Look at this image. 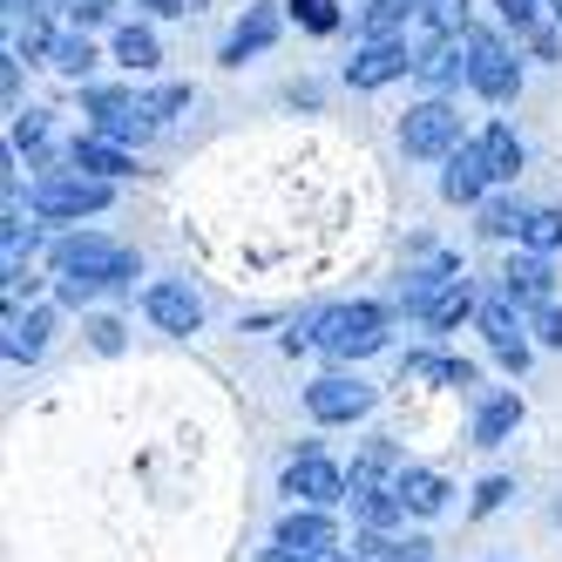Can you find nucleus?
I'll return each mask as SVG.
<instances>
[{"instance_id":"41","label":"nucleus","mask_w":562,"mask_h":562,"mask_svg":"<svg viewBox=\"0 0 562 562\" xmlns=\"http://www.w3.org/2000/svg\"><path fill=\"white\" fill-rule=\"evenodd\" d=\"M549 14H555V21H562V0H549Z\"/></svg>"},{"instance_id":"29","label":"nucleus","mask_w":562,"mask_h":562,"mask_svg":"<svg viewBox=\"0 0 562 562\" xmlns=\"http://www.w3.org/2000/svg\"><path fill=\"white\" fill-rule=\"evenodd\" d=\"M292 14H299L312 34H333V27H339V8H333V0H292Z\"/></svg>"},{"instance_id":"34","label":"nucleus","mask_w":562,"mask_h":562,"mask_svg":"<svg viewBox=\"0 0 562 562\" xmlns=\"http://www.w3.org/2000/svg\"><path fill=\"white\" fill-rule=\"evenodd\" d=\"M68 14H75V27H95V21H109L115 8H109V0H68Z\"/></svg>"},{"instance_id":"11","label":"nucleus","mask_w":562,"mask_h":562,"mask_svg":"<svg viewBox=\"0 0 562 562\" xmlns=\"http://www.w3.org/2000/svg\"><path fill=\"white\" fill-rule=\"evenodd\" d=\"M271 549H285V555H326V549H339V529L326 521V508H292L285 521H278Z\"/></svg>"},{"instance_id":"38","label":"nucleus","mask_w":562,"mask_h":562,"mask_svg":"<svg viewBox=\"0 0 562 562\" xmlns=\"http://www.w3.org/2000/svg\"><path fill=\"white\" fill-rule=\"evenodd\" d=\"M265 562H352L346 549H326V555H285V549H265Z\"/></svg>"},{"instance_id":"25","label":"nucleus","mask_w":562,"mask_h":562,"mask_svg":"<svg viewBox=\"0 0 562 562\" xmlns=\"http://www.w3.org/2000/svg\"><path fill=\"white\" fill-rule=\"evenodd\" d=\"M521 224H529V211L515 196H481V231L488 237H521Z\"/></svg>"},{"instance_id":"10","label":"nucleus","mask_w":562,"mask_h":562,"mask_svg":"<svg viewBox=\"0 0 562 562\" xmlns=\"http://www.w3.org/2000/svg\"><path fill=\"white\" fill-rule=\"evenodd\" d=\"M143 312H149L164 333H177V339L204 326V299H196L183 278H164V285H149V292H143Z\"/></svg>"},{"instance_id":"15","label":"nucleus","mask_w":562,"mask_h":562,"mask_svg":"<svg viewBox=\"0 0 562 562\" xmlns=\"http://www.w3.org/2000/svg\"><path fill=\"white\" fill-rule=\"evenodd\" d=\"M502 292H508L515 305H549V299H555V271H549V258H542V251H521V258L502 271Z\"/></svg>"},{"instance_id":"8","label":"nucleus","mask_w":562,"mask_h":562,"mask_svg":"<svg viewBox=\"0 0 562 562\" xmlns=\"http://www.w3.org/2000/svg\"><path fill=\"white\" fill-rule=\"evenodd\" d=\"M474 326L488 333V346H495L502 367H515V373L529 367V339H521V312H515V299H508V292H488V299H481Z\"/></svg>"},{"instance_id":"21","label":"nucleus","mask_w":562,"mask_h":562,"mask_svg":"<svg viewBox=\"0 0 562 562\" xmlns=\"http://www.w3.org/2000/svg\"><path fill=\"white\" fill-rule=\"evenodd\" d=\"M454 278H461V271H454L448 258H440V265H427V271H414V278H407V292H400V305H407L414 318H427V305H434L440 292H448Z\"/></svg>"},{"instance_id":"13","label":"nucleus","mask_w":562,"mask_h":562,"mask_svg":"<svg viewBox=\"0 0 562 562\" xmlns=\"http://www.w3.org/2000/svg\"><path fill=\"white\" fill-rule=\"evenodd\" d=\"M440 190H448V204H481V196L495 190L488 164H481V143H468V149H448V170H440Z\"/></svg>"},{"instance_id":"32","label":"nucleus","mask_w":562,"mask_h":562,"mask_svg":"<svg viewBox=\"0 0 562 562\" xmlns=\"http://www.w3.org/2000/svg\"><path fill=\"white\" fill-rule=\"evenodd\" d=\"M536 339H542V346H562V305H555V299L536 305Z\"/></svg>"},{"instance_id":"36","label":"nucleus","mask_w":562,"mask_h":562,"mask_svg":"<svg viewBox=\"0 0 562 562\" xmlns=\"http://www.w3.org/2000/svg\"><path fill=\"white\" fill-rule=\"evenodd\" d=\"M95 352H123V326L115 318H95Z\"/></svg>"},{"instance_id":"26","label":"nucleus","mask_w":562,"mask_h":562,"mask_svg":"<svg viewBox=\"0 0 562 562\" xmlns=\"http://www.w3.org/2000/svg\"><path fill=\"white\" fill-rule=\"evenodd\" d=\"M555 245H562V211L536 204V211H529V224H521V251H542V258H549Z\"/></svg>"},{"instance_id":"37","label":"nucleus","mask_w":562,"mask_h":562,"mask_svg":"<svg viewBox=\"0 0 562 562\" xmlns=\"http://www.w3.org/2000/svg\"><path fill=\"white\" fill-rule=\"evenodd\" d=\"M386 562H434V549H427V542H393Z\"/></svg>"},{"instance_id":"2","label":"nucleus","mask_w":562,"mask_h":562,"mask_svg":"<svg viewBox=\"0 0 562 562\" xmlns=\"http://www.w3.org/2000/svg\"><path fill=\"white\" fill-rule=\"evenodd\" d=\"M312 333H318V346H326L333 359H367V352L386 346V312L367 305V299L326 305V312H312Z\"/></svg>"},{"instance_id":"20","label":"nucleus","mask_w":562,"mask_h":562,"mask_svg":"<svg viewBox=\"0 0 562 562\" xmlns=\"http://www.w3.org/2000/svg\"><path fill=\"white\" fill-rule=\"evenodd\" d=\"M474 143H481V164H488V177H495V183H515V170H521V136H515L508 123H488Z\"/></svg>"},{"instance_id":"1","label":"nucleus","mask_w":562,"mask_h":562,"mask_svg":"<svg viewBox=\"0 0 562 562\" xmlns=\"http://www.w3.org/2000/svg\"><path fill=\"white\" fill-rule=\"evenodd\" d=\"M55 271L61 278H95L102 292H123V285H136V278H143V258L123 251L115 237L75 231V237H61V245H55Z\"/></svg>"},{"instance_id":"16","label":"nucleus","mask_w":562,"mask_h":562,"mask_svg":"<svg viewBox=\"0 0 562 562\" xmlns=\"http://www.w3.org/2000/svg\"><path fill=\"white\" fill-rule=\"evenodd\" d=\"M278 42V8L271 0H258V8H245V21L231 27V42H224V61H245V55H265Z\"/></svg>"},{"instance_id":"7","label":"nucleus","mask_w":562,"mask_h":562,"mask_svg":"<svg viewBox=\"0 0 562 562\" xmlns=\"http://www.w3.org/2000/svg\"><path fill=\"white\" fill-rule=\"evenodd\" d=\"M305 414H312V420H326V427L359 420V414H373V386H367V380H352V373H326V380H312V386H305Z\"/></svg>"},{"instance_id":"9","label":"nucleus","mask_w":562,"mask_h":562,"mask_svg":"<svg viewBox=\"0 0 562 562\" xmlns=\"http://www.w3.org/2000/svg\"><path fill=\"white\" fill-rule=\"evenodd\" d=\"M407 68H414V48L400 42V34H380V42H367V48L346 61V82H352V89H386V82H400Z\"/></svg>"},{"instance_id":"18","label":"nucleus","mask_w":562,"mask_h":562,"mask_svg":"<svg viewBox=\"0 0 562 562\" xmlns=\"http://www.w3.org/2000/svg\"><path fill=\"white\" fill-rule=\"evenodd\" d=\"M515 427H521V400L515 393H488L481 400V420H474V448H502Z\"/></svg>"},{"instance_id":"40","label":"nucleus","mask_w":562,"mask_h":562,"mask_svg":"<svg viewBox=\"0 0 562 562\" xmlns=\"http://www.w3.org/2000/svg\"><path fill=\"white\" fill-rule=\"evenodd\" d=\"M149 14H183V0H149Z\"/></svg>"},{"instance_id":"27","label":"nucleus","mask_w":562,"mask_h":562,"mask_svg":"<svg viewBox=\"0 0 562 562\" xmlns=\"http://www.w3.org/2000/svg\"><path fill=\"white\" fill-rule=\"evenodd\" d=\"M407 373L448 380V386H474V367H468V359H434V352H420V359H407Z\"/></svg>"},{"instance_id":"35","label":"nucleus","mask_w":562,"mask_h":562,"mask_svg":"<svg viewBox=\"0 0 562 562\" xmlns=\"http://www.w3.org/2000/svg\"><path fill=\"white\" fill-rule=\"evenodd\" d=\"M508 495H515V488H508L502 474H495V481H481V495H474V515H488V508H502Z\"/></svg>"},{"instance_id":"17","label":"nucleus","mask_w":562,"mask_h":562,"mask_svg":"<svg viewBox=\"0 0 562 562\" xmlns=\"http://www.w3.org/2000/svg\"><path fill=\"white\" fill-rule=\"evenodd\" d=\"M68 164H75V170H89V177H109V183L136 170V164H130V149H123V143H109V136H95V130H89V136H75Z\"/></svg>"},{"instance_id":"6","label":"nucleus","mask_w":562,"mask_h":562,"mask_svg":"<svg viewBox=\"0 0 562 562\" xmlns=\"http://www.w3.org/2000/svg\"><path fill=\"white\" fill-rule=\"evenodd\" d=\"M400 143H407V156H448V149H461V115L434 95L400 115Z\"/></svg>"},{"instance_id":"31","label":"nucleus","mask_w":562,"mask_h":562,"mask_svg":"<svg viewBox=\"0 0 562 562\" xmlns=\"http://www.w3.org/2000/svg\"><path fill=\"white\" fill-rule=\"evenodd\" d=\"M14 149H48V115H14Z\"/></svg>"},{"instance_id":"22","label":"nucleus","mask_w":562,"mask_h":562,"mask_svg":"<svg viewBox=\"0 0 562 562\" xmlns=\"http://www.w3.org/2000/svg\"><path fill=\"white\" fill-rule=\"evenodd\" d=\"M468 312H481V299H474V285H468V278H454V285H448V292H440V299L427 305V326H434V333H454Z\"/></svg>"},{"instance_id":"24","label":"nucleus","mask_w":562,"mask_h":562,"mask_svg":"<svg viewBox=\"0 0 562 562\" xmlns=\"http://www.w3.org/2000/svg\"><path fill=\"white\" fill-rule=\"evenodd\" d=\"M115 61L143 75V68L164 61V48H156V34H149V27H123V34H115Z\"/></svg>"},{"instance_id":"4","label":"nucleus","mask_w":562,"mask_h":562,"mask_svg":"<svg viewBox=\"0 0 562 562\" xmlns=\"http://www.w3.org/2000/svg\"><path fill=\"white\" fill-rule=\"evenodd\" d=\"M468 82H474V95H488V102H508L521 89V68H515V55H508L502 34L468 27Z\"/></svg>"},{"instance_id":"12","label":"nucleus","mask_w":562,"mask_h":562,"mask_svg":"<svg viewBox=\"0 0 562 562\" xmlns=\"http://www.w3.org/2000/svg\"><path fill=\"white\" fill-rule=\"evenodd\" d=\"M89 115H95V136H109V143H143L156 123L143 115V102H130V95H89Z\"/></svg>"},{"instance_id":"33","label":"nucleus","mask_w":562,"mask_h":562,"mask_svg":"<svg viewBox=\"0 0 562 562\" xmlns=\"http://www.w3.org/2000/svg\"><path fill=\"white\" fill-rule=\"evenodd\" d=\"M495 8H502V21H508V27H536L542 0H495Z\"/></svg>"},{"instance_id":"39","label":"nucleus","mask_w":562,"mask_h":562,"mask_svg":"<svg viewBox=\"0 0 562 562\" xmlns=\"http://www.w3.org/2000/svg\"><path fill=\"white\" fill-rule=\"evenodd\" d=\"M8 14H14V21H27V14H42V0H8Z\"/></svg>"},{"instance_id":"3","label":"nucleus","mask_w":562,"mask_h":562,"mask_svg":"<svg viewBox=\"0 0 562 562\" xmlns=\"http://www.w3.org/2000/svg\"><path fill=\"white\" fill-rule=\"evenodd\" d=\"M109 196H115L109 177H89V170H48L42 183L27 190V204L42 211V217H95V211H109Z\"/></svg>"},{"instance_id":"5","label":"nucleus","mask_w":562,"mask_h":562,"mask_svg":"<svg viewBox=\"0 0 562 562\" xmlns=\"http://www.w3.org/2000/svg\"><path fill=\"white\" fill-rule=\"evenodd\" d=\"M285 495L292 502H305V508H333V502H346L352 495V481L318 454V448H305V454H292L285 461Z\"/></svg>"},{"instance_id":"28","label":"nucleus","mask_w":562,"mask_h":562,"mask_svg":"<svg viewBox=\"0 0 562 562\" xmlns=\"http://www.w3.org/2000/svg\"><path fill=\"white\" fill-rule=\"evenodd\" d=\"M48 61H55L61 75H89V68H95V48H89V34H61Z\"/></svg>"},{"instance_id":"23","label":"nucleus","mask_w":562,"mask_h":562,"mask_svg":"<svg viewBox=\"0 0 562 562\" xmlns=\"http://www.w3.org/2000/svg\"><path fill=\"white\" fill-rule=\"evenodd\" d=\"M42 346H48V312H14L8 305V359H42Z\"/></svg>"},{"instance_id":"30","label":"nucleus","mask_w":562,"mask_h":562,"mask_svg":"<svg viewBox=\"0 0 562 562\" xmlns=\"http://www.w3.org/2000/svg\"><path fill=\"white\" fill-rule=\"evenodd\" d=\"M183 102H190V89H177V82H170V89H156V95H143V115H149V123H170V115H177Z\"/></svg>"},{"instance_id":"19","label":"nucleus","mask_w":562,"mask_h":562,"mask_svg":"<svg viewBox=\"0 0 562 562\" xmlns=\"http://www.w3.org/2000/svg\"><path fill=\"white\" fill-rule=\"evenodd\" d=\"M400 502H407V515H440L448 508V481H440L434 468H400Z\"/></svg>"},{"instance_id":"14","label":"nucleus","mask_w":562,"mask_h":562,"mask_svg":"<svg viewBox=\"0 0 562 562\" xmlns=\"http://www.w3.org/2000/svg\"><path fill=\"white\" fill-rule=\"evenodd\" d=\"M414 75L427 89H448L454 75H468V34H427V48L414 55Z\"/></svg>"}]
</instances>
